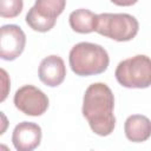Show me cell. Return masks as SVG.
<instances>
[{
  "mask_svg": "<svg viewBox=\"0 0 151 151\" xmlns=\"http://www.w3.org/2000/svg\"><path fill=\"white\" fill-rule=\"evenodd\" d=\"M114 97L111 88L104 83L90 85L83 99V114L91 130L98 136H109L116 126L113 114Z\"/></svg>",
  "mask_w": 151,
  "mask_h": 151,
  "instance_id": "1",
  "label": "cell"
},
{
  "mask_svg": "<svg viewBox=\"0 0 151 151\" xmlns=\"http://www.w3.org/2000/svg\"><path fill=\"white\" fill-rule=\"evenodd\" d=\"M71 70L80 77L100 74L106 71L110 58L104 47L92 42H79L74 45L68 55Z\"/></svg>",
  "mask_w": 151,
  "mask_h": 151,
  "instance_id": "2",
  "label": "cell"
},
{
  "mask_svg": "<svg viewBox=\"0 0 151 151\" xmlns=\"http://www.w3.org/2000/svg\"><path fill=\"white\" fill-rule=\"evenodd\" d=\"M139 29L138 20L126 13L97 14L94 32L116 41L132 40Z\"/></svg>",
  "mask_w": 151,
  "mask_h": 151,
  "instance_id": "3",
  "label": "cell"
},
{
  "mask_svg": "<svg viewBox=\"0 0 151 151\" xmlns=\"http://www.w3.org/2000/svg\"><path fill=\"white\" fill-rule=\"evenodd\" d=\"M117 81L127 88H146L151 86V59L138 54L120 61L114 72Z\"/></svg>",
  "mask_w": 151,
  "mask_h": 151,
  "instance_id": "4",
  "label": "cell"
},
{
  "mask_svg": "<svg viewBox=\"0 0 151 151\" xmlns=\"http://www.w3.org/2000/svg\"><path fill=\"white\" fill-rule=\"evenodd\" d=\"M13 101L19 111L32 117L41 116L48 109L47 96L33 85H25L20 87L15 92Z\"/></svg>",
  "mask_w": 151,
  "mask_h": 151,
  "instance_id": "5",
  "label": "cell"
},
{
  "mask_svg": "<svg viewBox=\"0 0 151 151\" xmlns=\"http://www.w3.org/2000/svg\"><path fill=\"white\" fill-rule=\"evenodd\" d=\"M26 35L17 25H4L0 38V57L4 60L17 59L25 48Z\"/></svg>",
  "mask_w": 151,
  "mask_h": 151,
  "instance_id": "6",
  "label": "cell"
},
{
  "mask_svg": "<svg viewBox=\"0 0 151 151\" xmlns=\"http://www.w3.org/2000/svg\"><path fill=\"white\" fill-rule=\"evenodd\" d=\"M12 142L18 151H32L41 142V127L31 122L19 123L14 127Z\"/></svg>",
  "mask_w": 151,
  "mask_h": 151,
  "instance_id": "7",
  "label": "cell"
},
{
  "mask_svg": "<svg viewBox=\"0 0 151 151\" xmlns=\"http://www.w3.org/2000/svg\"><path fill=\"white\" fill-rule=\"evenodd\" d=\"M38 74L41 83H44L46 86L57 87L66 77L65 63L58 55H48L41 60Z\"/></svg>",
  "mask_w": 151,
  "mask_h": 151,
  "instance_id": "8",
  "label": "cell"
},
{
  "mask_svg": "<svg viewBox=\"0 0 151 151\" xmlns=\"http://www.w3.org/2000/svg\"><path fill=\"white\" fill-rule=\"evenodd\" d=\"M124 132L133 143L145 142L151 137V120L142 114H132L125 120Z\"/></svg>",
  "mask_w": 151,
  "mask_h": 151,
  "instance_id": "9",
  "label": "cell"
},
{
  "mask_svg": "<svg viewBox=\"0 0 151 151\" xmlns=\"http://www.w3.org/2000/svg\"><path fill=\"white\" fill-rule=\"evenodd\" d=\"M71 28L77 33H91L96 29L97 14L86 8H79L73 11L68 18Z\"/></svg>",
  "mask_w": 151,
  "mask_h": 151,
  "instance_id": "10",
  "label": "cell"
},
{
  "mask_svg": "<svg viewBox=\"0 0 151 151\" xmlns=\"http://www.w3.org/2000/svg\"><path fill=\"white\" fill-rule=\"evenodd\" d=\"M66 0H35L33 8L41 17L57 20V18L64 12Z\"/></svg>",
  "mask_w": 151,
  "mask_h": 151,
  "instance_id": "11",
  "label": "cell"
},
{
  "mask_svg": "<svg viewBox=\"0 0 151 151\" xmlns=\"http://www.w3.org/2000/svg\"><path fill=\"white\" fill-rule=\"evenodd\" d=\"M26 22H27V25L33 31L42 32L44 33V32H47L51 28H53L54 25H55V22H57V20H51V19H47V18L41 17L32 7L28 11V13L26 14Z\"/></svg>",
  "mask_w": 151,
  "mask_h": 151,
  "instance_id": "12",
  "label": "cell"
},
{
  "mask_svg": "<svg viewBox=\"0 0 151 151\" xmlns=\"http://www.w3.org/2000/svg\"><path fill=\"white\" fill-rule=\"evenodd\" d=\"M24 7L22 0H0V15L2 18L18 17Z\"/></svg>",
  "mask_w": 151,
  "mask_h": 151,
  "instance_id": "13",
  "label": "cell"
},
{
  "mask_svg": "<svg viewBox=\"0 0 151 151\" xmlns=\"http://www.w3.org/2000/svg\"><path fill=\"white\" fill-rule=\"evenodd\" d=\"M111 2H113L114 5H117V6H132V5H134L138 0H110Z\"/></svg>",
  "mask_w": 151,
  "mask_h": 151,
  "instance_id": "14",
  "label": "cell"
}]
</instances>
